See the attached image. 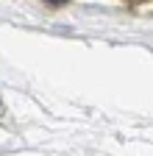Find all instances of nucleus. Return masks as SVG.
<instances>
[{"label":"nucleus","instance_id":"nucleus-1","mask_svg":"<svg viewBox=\"0 0 153 156\" xmlns=\"http://www.w3.org/2000/svg\"><path fill=\"white\" fill-rule=\"evenodd\" d=\"M50 6H61V3H67V0H47Z\"/></svg>","mask_w":153,"mask_h":156}]
</instances>
